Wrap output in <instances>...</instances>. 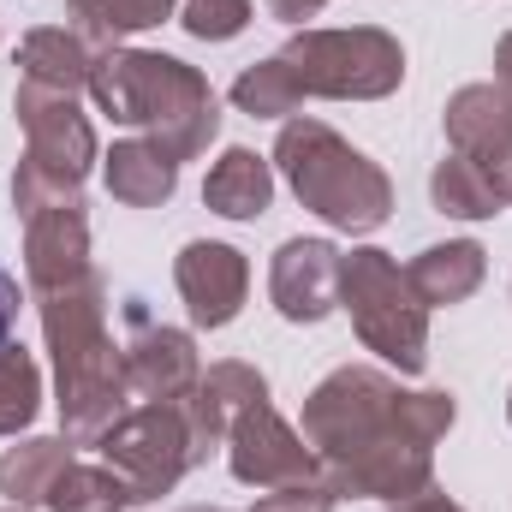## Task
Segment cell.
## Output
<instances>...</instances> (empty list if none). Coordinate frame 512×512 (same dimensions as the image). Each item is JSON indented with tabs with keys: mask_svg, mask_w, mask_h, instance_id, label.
<instances>
[{
	"mask_svg": "<svg viewBox=\"0 0 512 512\" xmlns=\"http://www.w3.org/2000/svg\"><path fill=\"white\" fill-rule=\"evenodd\" d=\"M453 393H405L387 370L340 364L304 399V441L334 501H411L435 489V441L453 429Z\"/></svg>",
	"mask_w": 512,
	"mask_h": 512,
	"instance_id": "6da1fadb",
	"label": "cell"
},
{
	"mask_svg": "<svg viewBox=\"0 0 512 512\" xmlns=\"http://www.w3.org/2000/svg\"><path fill=\"white\" fill-rule=\"evenodd\" d=\"M36 316H42V340L54 352V405H60V429L72 447H96L120 417H126V346H114L108 334V280L90 268L78 280L42 286L30 292Z\"/></svg>",
	"mask_w": 512,
	"mask_h": 512,
	"instance_id": "7a4b0ae2",
	"label": "cell"
},
{
	"mask_svg": "<svg viewBox=\"0 0 512 512\" xmlns=\"http://www.w3.org/2000/svg\"><path fill=\"white\" fill-rule=\"evenodd\" d=\"M90 102L114 126L143 131V143H155L167 161H197L221 131V102L209 78L149 48H108L90 78Z\"/></svg>",
	"mask_w": 512,
	"mask_h": 512,
	"instance_id": "3957f363",
	"label": "cell"
},
{
	"mask_svg": "<svg viewBox=\"0 0 512 512\" xmlns=\"http://www.w3.org/2000/svg\"><path fill=\"white\" fill-rule=\"evenodd\" d=\"M274 167L292 197L334 233H376L393 215V179L322 120H286L274 137Z\"/></svg>",
	"mask_w": 512,
	"mask_h": 512,
	"instance_id": "277c9868",
	"label": "cell"
},
{
	"mask_svg": "<svg viewBox=\"0 0 512 512\" xmlns=\"http://www.w3.org/2000/svg\"><path fill=\"white\" fill-rule=\"evenodd\" d=\"M12 114L24 126V161L12 173V209L30 221L48 203H72L90 179V167L102 161L96 149V126L78 108V96L42 90V84H18Z\"/></svg>",
	"mask_w": 512,
	"mask_h": 512,
	"instance_id": "5b68a950",
	"label": "cell"
},
{
	"mask_svg": "<svg viewBox=\"0 0 512 512\" xmlns=\"http://www.w3.org/2000/svg\"><path fill=\"white\" fill-rule=\"evenodd\" d=\"M340 310L352 316L364 352H376L399 376H417L429 364V310L382 245L340 256Z\"/></svg>",
	"mask_w": 512,
	"mask_h": 512,
	"instance_id": "8992f818",
	"label": "cell"
},
{
	"mask_svg": "<svg viewBox=\"0 0 512 512\" xmlns=\"http://www.w3.org/2000/svg\"><path fill=\"white\" fill-rule=\"evenodd\" d=\"M280 66L298 96H322V102H382L405 84V48L382 24L298 30L280 48Z\"/></svg>",
	"mask_w": 512,
	"mask_h": 512,
	"instance_id": "52a82bcc",
	"label": "cell"
},
{
	"mask_svg": "<svg viewBox=\"0 0 512 512\" xmlns=\"http://www.w3.org/2000/svg\"><path fill=\"white\" fill-rule=\"evenodd\" d=\"M102 465H114L131 483L137 501H161L179 489L185 471H197V441H191V417L185 399H143L137 411H126L102 441Z\"/></svg>",
	"mask_w": 512,
	"mask_h": 512,
	"instance_id": "ba28073f",
	"label": "cell"
},
{
	"mask_svg": "<svg viewBox=\"0 0 512 512\" xmlns=\"http://www.w3.org/2000/svg\"><path fill=\"white\" fill-rule=\"evenodd\" d=\"M227 471L245 489H292V483H316L322 477L310 441L268 399L233 417V429H227Z\"/></svg>",
	"mask_w": 512,
	"mask_h": 512,
	"instance_id": "9c48e42d",
	"label": "cell"
},
{
	"mask_svg": "<svg viewBox=\"0 0 512 512\" xmlns=\"http://www.w3.org/2000/svg\"><path fill=\"white\" fill-rule=\"evenodd\" d=\"M447 143L453 155H465L489 191L512 209V96H501L495 84H465L447 96Z\"/></svg>",
	"mask_w": 512,
	"mask_h": 512,
	"instance_id": "30bf717a",
	"label": "cell"
},
{
	"mask_svg": "<svg viewBox=\"0 0 512 512\" xmlns=\"http://www.w3.org/2000/svg\"><path fill=\"white\" fill-rule=\"evenodd\" d=\"M173 286H179V298H185L197 328H227L245 310L251 262H245V251H233L221 239H191L173 256Z\"/></svg>",
	"mask_w": 512,
	"mask_h": 512,
	"instance_id": "8fae6325",
	"label": "cell"
},
{
	"mask_svg": "<svg viewBox=\"0 0 512 512\" xmlns=\"http://www.w3.org/2000/svg\"><path fill=\"white\" fill-rule=\"evenodd\" d=\"M268 298L298 328L328 322L340 310V251L328 239H286L268 262Z\"/></svg>",
	"mask_w": 512,
	"mask_h": 512,
	"instance_id": "7c38bea8",
	"label": "cell"
},
{
	"mask_svg": "<svg viewBox=\"0 0 512 512\" xmlns=\"http://www.w3.org/2000/svg\"><path fill=\"white\" fill-rule=\"evenodd\" d=\"M203 376V358H197V340L185 328H167V322H149L137 304H131V340H126V387L137 399H185Z\"/></svg>",
	"mask_w": 512,
	"mask_h": 512,
	"instance_id": "4fadbf2b",
	"label": "cell"
},
{
	"mask_svg": "<svg viewBox=\"0 0 512 512\" xmlns=\"http://www.w3.org/2000/svg\"><path fill=\"white\" fill-rule=\"evenodd\" d=\"M90 215H84V197L72 203H48L24 221V286L42 292V286H60V280H78L90 274Z\"/></svg>",
	"mask_w": 512,
	"mask_h": 512,
	"instance_id": "5bb4252c",
	"label": "cell"
},
{
	"mask_svg": "<svg viewBox=\"0 0 512 512\" xmlns=\"http://www.w3.org/2000/svg\"><path fill=\"white\" fill-rule=\"evenodd\" d=\"M268 399V382L256 364H239V358H221L209 364L197 387L185 393V417H191V441H197V459H209L215 447H227V429L239 411H251Z\"/></svg>",
	"mask_w": 512,
	"mask_h": 512,
	"instance_id": "9a60e30c",
	"label": "cell"
},
{
	"mask_svg": "<svg viewBox=\"0 0 512 512\" xmlns=\"http://www.w3.org/2000/svg\"><path fill=\"white\" fill-rule=\"evenodd\" d=\"M108 48H96L90 36H78L72 24H42L18 42V66H24V84H42V90H60V96H90V78H96V60Z\"/></svg>",
	"mask_w": 512,
	"mask_h": 512,
	"instance_id": "2e32d148",
	"label": "cell"
},
{
	"mask_svg": "<svg viewBox=\"0 0 512 512\" xmlns=\"http://www.w3.org/2000/svg\"><path fill=\"white\" fill-rule=\"evenodd\" d=\"M489 274V256L477 239H447V245H429L405 262V280L411 292L423 298V310H447V304H465Z\"/></svg>",
	"mask_w": 512,
	"mask_h": 512,
	"instance_id": "e0dca14e",
	"label": "cell"
},
{
	"mask_svg": "<svg viewBox=\"0 0 512 512\" xmlns=\"http://www.w3.org/2000/svg\"><path fill=\"white\" fill-rule=\"evenodd\" d=\"M102 179L114 191V203L126 209H161L173 191H179V161H167L155 143L143 137H120L108 155H102Z\"/></svg>",
	"mask_w": 512,
	"mask_h": 512,
	"instance_id": "ac0fdd59",
	"label": "cell"
},
{
	"mask_svg": "<svg viewBox=\"0 0 512 512\" xmlns=\"http://www.w3.org/2000/svg\"><path fill=\"white\" fill-rule=\"evenodd\" d=\"M203 203L227 221H262L274 203V167L256 149H227L203 179Z\"/></svg>",
	"mask_w": 512,
	"mask_h": 512,
	"instance_id": "d6986e66",
	"label": "cell"
},
{
	"mask_svg": "<svg viewBox=\"0 0 512 512\" xmlns=\"http://www.w3.org/2000/svg\"><path fill=\"white\" fill-rule=\"evenodd\" d=\"M72 465V441L66 435H30L18 447L0 453V495L6 507H48L54 477Z\"/></svg>",
	"mask_w": 512,
	"mask_h": 512,
	"instance_id": "ffe728a7",
	"label": "cell"
},
{
	"mask_svg": "<svg viewBox=\"0 0 512 512\" xmlns=\"http://www.w3.org/2000/svg\"><path fill=\"white\" fill-rule=\"evenodd\" d=\"M173 6L179 0H66V24L78 36H90L96 48H120V36L167 24Z\"/></svg>",
	"mask_w": 512,
	"mask_h": 512,
	"instance_id": "44dd1931",
	"label": "cell"
},
{
	"mask_svg": "<svg viewBox=\"0 0 512 512\" xmlns=\"http://www.w3.org/2000/svg\"><path fill=\"white\" fill-rule=\"evenodd\" d=\"M126 507H143L131 495V483L114 471V465H66L48 489V512H126Z\"/></svg>",
	"mask_w": 512,
	"mask_h": 512,
	"instance_id": "7402d4cb",
	"label": "cell"
},
{
	"mask_svg": "<svg viewBox=\"0 0 512 512\" xmlns=\"http://www.w3.org/2000/svg\"><path fill=\"white\" fill-rule=\"evenodd\" d=\"M429 197H435V209L441 215H453V221H495L507 203L489 191V179L465 161V155H441L435 161V173H429Z\"/></svg>",
	"mask_w": 512,
	"mask_h": 512,
	"instance_id": "603a6c76",
	"label": "cell"
},
{
	"mask_svg": "<svg viewBox=\"0 0 512 512\" xmlns=\"http://www.w3.org/2000/svg\"><path fill=\"white\" fill-rule=\"evenodd\" d=\"M36 411H42V370L18 340H6L0 346V435L18 441L36 423Z\"/></svg>",
	"mask_w": 512,
	"mask_h": 512,
	"instance_id": "cb8c5ba5",
	"label": "cell"
},
{
	"mask_svg": "<svg viewBox=\"0 0 512 512\" xmlns=\"http://www.w3.org/2000/svg\"><path fill=\"white\" fill-rule=\"evenodd\" d=\"M233 108L251 114V120H286V114L304 108V96L292 90L280 54H268V60H256V66H245V72L233 78Z\"/></svg>",
	"mask_w": 512,
	"mask_h": 512,
	"instance_id": "d4e9b609",
	"label": "cell"
},
{
	"mask_svg": "<svg viewBox=\"0 0 512 512\" xmlns=\"http://www.w3.org/2000/svg\"><path fill=\"white\" fill-rule=\"evenodd\" d=\"M179 24L197 42H233L251 24V0H185L179 6Z\"/></svg>",
	"mask_w": 512,
	"mask_h": 512,
	"instance_id": "484cf974",
	"label": "cell"
},
{
	"mask_svg": "<svg viewBox=\"0 0 512 512\" xmlns=\"http://www.w3.org/2000/svg\"><path fill=\"white\" fill-rule=\"evenodd\" d=\"M185 512H221V507H185ZM251 512H334V489L316 483H292V489H268Z\"/></svg>",
	"mask_w": 512,
	"mask_h": 512,
	"instance_id": "4316f807",
	"label": "cell"
},
{
	"mask_svg": "<svg viewBox=\"0 0 512 512\" xmlns=\"http://www.w3.org/2000/svg\"><path fill=\"white\" fill-rule=\"evenodd\" d=\"M18 304H24V292H18V280L0 268V346H6L12 328H18Z\"/></svg>",
	"mask_w": 512,
	"mask_h": 512,
	"instance_id": "83f0119b",
	"label": "cell"
},
{
	"mask_svg": "<svg viewBox=\"0 0 512 512\" xmlns=\"http://www.w3.org/2000/svg\"><path fill=\"white\" fill-rule=\"evenodd\" d=\"M322 6H328V0H268V12H274L280 24H304V18H322Z\"/></svg>",
	"mask_w": 512,
	"mask_h": 512,
	"instance_id": "f1b7e54d",
	"label": "cell"
},
{
	"mask_svg": "<svg viewBox=\"0 0 512 512\" xmlns=\"http://www.w3.org/2000/svg\"><path fill=\"white\" fill-rule=\"evenodd\" d=\"M399 512H465L459 501H447L441 489H423V495H411V501H399Z\"/></svg>",
	"mask_w": 512,
	"mask_h": 512,
	"instance_id": "f546056e",
	"label": "cell"
},
{
	"mask_svg": "<svg viewBox=\"0 0 512 512\" xmlns=\"http://www.w3.org/2000/svg\"><path fill=\"white\" fill-rule=\"evenodd\" d=\"M495 90H501V96H512V30L495 42Z\"/></svg>",
	"mask_w": 512,
	"mask_h": 512,
	"instance_id": "4dcf8cb0",
	"label": "cell"
},
{
	"mask_svg": "<svg viewBox=\"0 0 512 512\" xmlns=\"http://www.w3.org/2000/svg\"><path fill=\"white\" fill-rule=\"evenodd\" d=\"M507 423H512V387H507Z\"/></svg>",
	"mask_w": 512,
	"mask_h": 512,
	"instance_id": "1f68e13d",
	"label": "cell"
},
{
	"mask_svg": "<svg viewBox=\"0 0 512 512\" xmlns=\"http://www.w3.org/2000/svg\"><path fill=\"white\" fill-rule=\"evenodd\" d=\"M0 512H30V507H0Z\"/></svg>",
	"mask_w": 512,
	"mask_h": 512,
	"instance_id": "d6a6232c",
	"label": "cell"
}]
</instances>
